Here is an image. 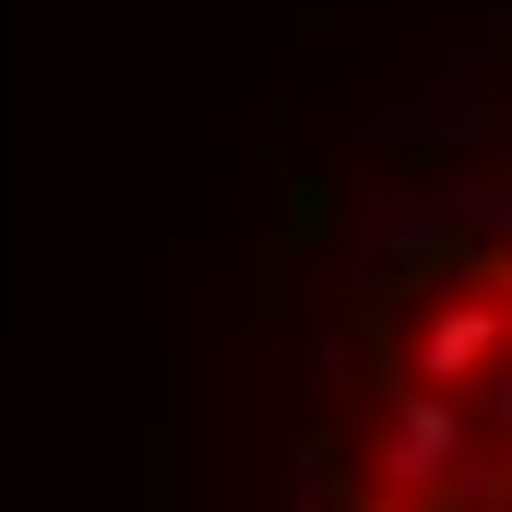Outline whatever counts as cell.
Returning <instances> with one entry per match:
<instances>
[{
  "instance_id": "6da1fadb",
  "label": "cell",
  "mask_w": 512,
  "mask_h": 512,
  "mask_svg": "<svg viewBox=\"0 0 512 512\" xmlns=\"http://www.w3.org/2000/svg\"><path fill=\"white\" fill-rule=\"evenodd\" d=\"M179 512H512V0H322L155 262Z\"/></svg>"
}]
</instances>
